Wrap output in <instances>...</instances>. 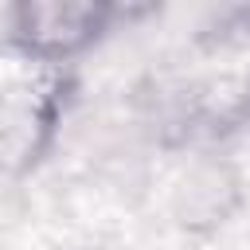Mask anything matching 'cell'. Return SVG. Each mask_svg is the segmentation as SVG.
<instances>
[{
    "label": "cell",
    "mask_w": 250,
    "mask_h": 250,
    "mask_svg": "<svg viewBox=\"0 0 250 250\" xmlns=\"http://www.w3.org/2000/svg\"><path fill=\"white\" fill-rule=\"evenodd\" d=\"M152 12V4L121 0H16L0 16V47L31 70H70L117 27Z\"/></svg>",
    "instance_id": "cell-1"
},
{
    "label": "cell",
    "mask_w": 250,
    "mask_h": 250,
    "mask_svg": "<svg viewBox=\"0 0 250 250\" xmlns=\"http://www.w3.org/2000/svg\"><path fill=\"white\" fill-rule=\"evenodd\" d=\"M70 90V70H35L0 82V180H23L55 152Z\"/></svg>",
    "instance_id": "cell-2"
},
{
    "label": "cell",
    "mask_w": 250,
    "mask_h": 250,
    "mask_svg": "<svg viewBox=\"0 0 250 250\" xmlns=\"http://www.w3.org/2000/svg\"><path fill=\"white\" fill-rule=\"evenodd\" d=\"M246 207V184L234 160L215 145L188 148L168 176V215L188 234H215Z\"/></svg>",
    "instance_id": "cell-3"
},
{
    "label": "cell",
    "mask_w": 250,
    "mask_h": 250,
    "mask_svg": "<svg viewBox=\"0 0 250 250\" xmlns=\"http://www.w3.org/2000/svg\"><path fill=\"white\" fill-rule=\"evenodd\" d=\"M199 47L207 51H234V47H246L250 43V4H227V8H215L199 31H195Z\"/></svg>",
    "instance_id": "cell-4"
}]
</instances>
